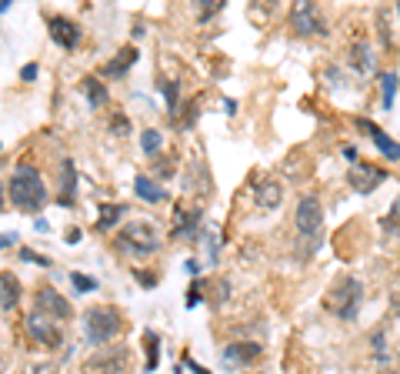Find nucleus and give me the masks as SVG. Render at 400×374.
<instances>
[{"instance_id": "f257e3e1", "label": "nucleus", "mask_w": 400, "mask_h": 374, "mask_svg": "<svg viewBox=\"0 0 400 374\" xmlns=\"http://www.w3.org/2000/svg\"><path fill=\"white\" fill-rule=\"evenodd\" d=\"M324 308L344 324H354L357 314L363 308V281L354 274H337L334 284L327 287L324 294Z\"/></svg>"}, {"instance_id": "f03ea898", "label": "nucleus", "mask_w": 400, "mask_h": 374, "mask_svg": "<svg viewBox=\"0 0 400 374\" xmlns=\"http://www.w3.org/2000/svg\"><path fill=\"white\" fill-rule=\"evenodd\" d=\"M11 204L17 211H27V214H37L40 207L47 204V184L40 177V170L34 164H20L11 177Z\"/></svg>"}, {"instance_id": "7ed1b4c3", "label": "nucleus", "mask_w": 400, "mask_h": 374, "mask_svg": "<svg viewBox=\"0 0 400 374\" xmlns=\"http://www.w3.org/2000/svg\"><path fill=\"white\" fill-rule=\"evenodd\" d=\"M294 224H297L300 234V258H311L313 251L320 247V237H324V204L317 194H304L297 201V211H294Z\"/></svg>"}, {"instance_id": "20e7f679", "label": "nucleus", "mask_w": 400, "mask_h": 374, "mask_svg": "<svg viewBox=\"0 0 400 374\" xmlns=\"http://www.w3.org/2000/svg\"><path fill=\"white\" fill-rule=\"evenodd\" d=\"M113 247L127 254V258H147V254H157L161 251V234L154 224L147 220H130L120 227V234L113 237Z\"/></svg>"}, {"instance_id": "39448f33", "label": "nucleus", "mask_w": 400, "mask_h": 374, "mask_svg": "<svg viewBox=\"0 0 400 374\" xmlns=\"http://www.w3.org/2000/svg\"><path fill=\"white\" fill-rule=\"evenodd\" d=\"M124 314L117 308H107V304H97V308L84 311V331H87L90 344H107L117 335H124Z\"/></svg>"}, {"instance_id": "423d86ee", "label": "nucleus", "mask_w": 400, "mask_h": 374, "mask_svg": "<svg viewBox=\"0 0 400 374\" xmlns=\"http://www.w3.org/2000/svg\"><path fill=\"white\" fill-rule=\"evenodd\" d=\"M290 27L297 37H327V20L320 7L311 4V0H297L290 7Z\"/></svg>"}, {"instance_id": "0eeeda50", "label": "nucleus", "mask_w": 400, "mask_h": 374, "mask_svg": "<svg viewBox=\"0 0 400 374\" xmlns=\"http://www.w3.org/2000/svg\"><path fill=\"white\" fill-rule=\"evenodd\" d=\"M387 177H390L387 170L377 168V164H367V161H357V164H350L347 168V184L357 194H374Z\"/></svg>"}, {"instance_id": "6e6552de", "label": "nucleus", "mask_w": 400, "mask_h": 374, "mask_svg": "<svg viewBox=\"0 0 400 374\" xmlns=\"http://www.w3.org/2000/svg\"><path fill=\"white\" fill-rule=\"evenodd\" d=\"M47 30H50V40H54L57 47H63V51H74L77 44H80V37H84L80 24L70 20V17H63V13H50Z\"/></svg>"}, {"instance_id": "1a4fd4ad", "label": "nucleus", "mask_w": 400, "mask_h": 374, "mask_svg": "<svg viewBox=\"0 0 400 374\" xmlns=\"http://www.w3.org/2000/svg\"><path fill=\"white\" fill-rule=\"evenodd\" d=\"M130 364V354H127V348H107L100 351V354H94L87 364H84V371H94V374H120Z\"/></svg>"}, {"instance_id": "9d476101", "label": "nucleus", "mask_w": 400, "mask_h": 374, "mask_svg": "<svg viewBox=\"0 0 400 374\" xmlns=\"http://www.w3.org/2000/svg\"><path fill=\"white\" fill-rule=\"evenodd\" d=\"M37 311H40V314H47V318H54V321H70V314H74L70 301L57 294L50 284L37 287Z\"/></svg>"}, {"instance_id": "9b49d317", "label": "nucleus", "mask_w": 400, "mask_h": 374, "mask_svg": "<svg viewBox=\"0 0 400 374\" xmlns=\"http://www.w3.org/2000/svg\"><path fill=\"white\" fill-rule=\"evenodd\" d=\"M220 358H224V364H230V368H244V364L261 361L263 348L257 341H230V344L220 351Z\"/></svg>"}, {"instance_id": "f8f14e48", "label": "nucleus", "mask_w": 400, "mask_h": 374, "mask_svg": "<svg viewBox=\"0 0 400 374\" xmlns=\"http://www.w3.org/2000/svg\"><path fill=\"white\" fill-rule=\"evenodd\" d=\"M27 331H30V337L40 341L44 348H57V344H61V328L54 324V318L40 314V311H34V314L27 318Z\"/></svg>"}, {"instance_id": "ddd939ff", "label": "nucleus", "mask_w": 400, "mask_h": 374, "mask_svg": "<svg viewBox=\"0 0 400 374\" xmlns=\"http://www.w3.org/2000/svg\"><path fill=\"white\" fill-rule=\"evenodd\" d=\"M200 220H204V211H200V207L174 204V237H197Z\"/></svg>"}, {"instance_id": "4468645a", "label": "nucleus", "mask_w": 400, "mask_h": 374, "mask_svg": "<svg viewBox=\"0 0 400 374\" xmlns=\"http://www.w3.org/2000/svg\"><path fill=\"white\" fill-rule=\"evenodd\" d=\"M374 64H377L374 47H370L367 40H357V44L350 47V70L361 74V77H370V74H374Z\"/></svg>"}, {"instance_id": "2eb2a0df", "label": "nucleus", "mask_w": 400, "mask_h": 374, "mask_svg": "<svg viewBox=\"0 0 400 374\" xmlns=\"http://www.w3.org/2000/svg\"><path fill=\"white\" fill-rule=\"evenodd\" d=\"M254 201H257L261 211H274V207H280V201H284V187H280V181L263 177V181L257 184V191H254Z\"/></svg>"}, {"instance_id": "dca6fc26", "label": "nucleus", "mask_w": 400, "mask_h": 374, "mask_svg": "<svg viewBox=\"0 0 400 374\" xmlns=\"http://www.w3.org/2000/svg\"><path fill=\"white\" fill-rule=\"evenodd\" d=\"M20 294H24V287H20V281H17V274L0 271V311L11 314V311L20 304Z\"/></svg>"}, {"instance_id": "f3484780", "label": "nucleus", "mask_w": 400, "mask_h": 374, "mask_svg": "<svg viewBox=\"0 0 400 374\" xmlns=\"http://www.w3.org/2000/svg\"><path fill=\"white\" fill-rule=\"evenodd\" d=\"M61 197H57V204L61 207H74V191H77V164L67 157L61 161Z\"/></svg>"}, {"instance_id": "a211bd4d", "label": "nucleus", "mask_w": 400, "mask_h": 374, "mask_svg": "<svg viewBox=\"0 0 400 374\" xmlns=\"http://www.w3.org/2000/svg\"><path fill=\"white\" fill-rule=\"evenodd\" d=\"M134 64H137V47L127 44V47H120V51L113 54L111 64H104V74H107V77H120V74H127Z\"/></svg>"}, {"instance_id": "6ab92c4d", "label": "nucleus", "mask_w": 400, "mask_h": 374, "mask_svg": "<svg viewBox=\"0 0 400 374\" xmlns=\"http://www.w3.org/2000/svg\"><path fill=\"white\" fill-rule=\"evenodd\" d=\"M80 87H84V94H87V104L94 107V111L107 107V101H111V91H107V84H100L97 77H84V80H80Z\"/></svg>"}, {"instance_id": "aec40b11", "label": "nucleus", "mask_w": 400, "mask_h": 374, "mask_svg": "<svg viewBox=\"0 0 400 374\" xmlns=\"http://www.w3.org/2000/svg\"><path fill=\"white\" fill-rule=\"evenodd\" d=\"M397 91H400V74H397V70L380 74V104H384V111H394Z\"/></svg>"}, {"instance_id": "412c9836", "label": "nucleus", "mask_w": 400, "mask_h": 374, "mask_svg": "<svg viewBox=\"0 0 400 374\" xmlns=\"http://www.w3.org/2000/svg\"><path fill=\"white\" fill-rule=\"evenodd\" d=\"M97 214H100V218H97V227H100V231H111L113 224H120V218L127 214V207H124V204H100Z\"/></svg>"}, {"instance_id": "4be33fe9", "label": "nucleus", "mask_w": 400, "mask_h": 374, "mask_svg": "<svg viewBox=\"0 0 400 374\" xmlns=\"http://www.w3.org/2000/svg\"><path fill=\"white\" fill-rule=\"evenodd\" d=\"M134 191H137V197L150 201V204H161L163 197H167V191H161V187L150 181V177H144V174H137V181H134Z\"/></svg>"}, {"instance_id": "5701e85b", "label": "nucleus", "mask_w": 400, "mask_h": 374, "mask_svg": "<svg viewBox=\"0 0 400 374\" xmlns=\"http://www.w3.org/2000/svg\"><path fill=\"white\" fill-rule=\"evenodd\" d=\"M370 141H374V147H377V151H380L384 157H387V161H400V144L394 141L390 134H384V130H377V134L370 137Z\"/></svg>"}, {"instance_id": "b1692460", "label": "nucleus", "mask_w": 400, "mask_h": 374, "mask_svg": "<svg viewBox=\"0 0 400 374\" xmlns=\"http://www.w3.org/2000/svg\"><path fill=\"white\" fill-rule=\"evenodd\" d=\"M380 227H384V234H390V237H394V234H400V197L390 204L387 214L380 218Z\"/></svg>"}, {"instance_id": "393cba45", "label": "nucleus", "mask_w": 400, "mask_h": 374, "mask_svg": "<svg viewBox=\"0 0 400 374\" xmlns=\"http://www.w3.org/2000/svg\"><path fill=\"white\" fill-rule=\"evenodd\" d=\"M157 344H161L157 331H144V348H147V371H154V368H157Z\"/></svg>"}, {"instance_id": "a878e982", "label": "nucleus", "mask_w": 400, "mask_h": 374, "mask_svg": "<svg viewBox=\"0 0 400 374\" xmlns=\"http://www.w3.org/2000/svg\"><path fill=\"white\" fill-rule=\"evenodd\" d=\"M370 344H374V358H377V361L387 364V331H384V328L370 335Z\"/></svg>"}, {"instance_id": "bb28decb", "label": "nucleus", "mask_w": 400, "mask_h": 374, "mask_svg": "<svg viewBox=\"0 0 400 374\" xmlns=\"http://www.w3.org/2000/svg\"><path fill=\"white\" fill-rule=\"evenodd\" d=\"M161 130H144V137H140V147H144V154H161Z\"/></svg>"}, {"instance_id": "cd10ccee", "label": "nucleus", "mask_w": 400, "mask_h": 374, "mask_svg": "<svg viewBox=\"0 0 400 374\" xmlns=\"http://www.w3.org/2000/svg\"><path fill=\"white\" fill-rule=\"evenodd\" d=\"M161 91H163V97H167V111H170V117H174L177 114V84L174 80H163Z\"/></svg>"}, {"instance_id": "c85d7f7f", "label": "nucleus", "mask_w": 400, "mask_h": 374, "mask_svg": "<svg viewBox=\"0 0 400 374\" xmlns=\"http://www.w3.org/2000/svg\"><path fill=\"white\" fill-rule=\"evenodd\" d=\"M220 11H224V0H207V4L197 11V17L200 20H211L213 13H220Z\"/></svg>"}, {"instance_id": "c756f323", "label": "nucleus", "mask_w": 400, "mask_h": 374, "mask_svg": "<svg viewBox=\"0 0 400 374\" xmlns=\"http://www.w3.org/2000/svg\"><path fill=\"white\" fill-rule=\"evenodd\" d=\"M111 130H113V134H120V137L130 134V120H127V114H113L111 117Z\"/></svg>"}, {"instance_id": "7c9ffc66", "label": "nucleus", "mask_w": 400, "mask_h": 374, "mask_svg": "<svg viewBox=\"0 0 400 374\" xmlns=\"http://www.w3.org/2000/svg\"><path fill=\"white\" fill-rule=\"evenodd\" d=\"M70 281H74V287L77 291H97V281L94 278H84V274H70Z\"/></svg>"}, {"instance_id": "2f4dec72", "label": "nucleus", "mask_w": 400, "mask_h": 374, "mask_svg": "<svg viewBox=\"0 0 400 374\" xmlns=\"http://www.w3.org/2000/svg\"><path fill=\"white\" fill-rule=\"evenodd\" d=\"M20 258H24V261H34V264H40V268H50V261H47V258H40V254H34V251H27V247L20 251Z\"/></svg>"}, {"instance_id": "473e14b6", "label": "nucleus", "mask_w": 400, "mask_h": 374, "mask_svg": "<svg viewBox=\"0 0 400 374\" xmlns=\"http://www.w3.org/2000/svg\"><path fill=\"white\" fill-rule=\"evenodd\" d=\"M134 278H137V281L144 284V287H154V284H157V274H144V271H134Z\"/></svg>"}, {"instance_id": "72a5a7b5", "label": "nucleus", "mask_w": 400, "mask_h": 374, "mask_svg": "<svg viewBox=\"0 0 400 374\" xmlns=\"http://www.w3.org/2000/svg\"><path fill=\"white\" fill-rule=\"evenodd\" d=\"M37 74H40V67H37V64H27L24 70H20V77H24V80H37Z\"/></svg>"}, {"instance_id": "f704fd0d", "label": "nucleus", "mask_w": 400, "mask_h": 374, "mask_svg": "<svg viewBox=\"0 0 400 374\" xmlns=\"http://www.w3.org/2000/svg\"><path fill=\"white\" fill-rule=\"evenodd\" d=\"M344 157H347L350 164H357V161H361V157H357V147H350V144L344 147Z\"/></svg>"}, {"instance_id": "c9c22d12", "label": "nucleus", "mask_w": 400, "mask_h": 374, "mask_svg": "<svg viewBox=\"0 0 400 374\" xmlns=\"http://www.w3.org/2000/svg\"><path fill=\"white\" fill-rule=\"evenodd\" d=\"M197 297H200V291H197V284H194L190 294H187V308H197Z\"/></svg>"}, {"instance_id": "e433bc0d", "label": "nucleus", "mask_w": 400, "mask_h": 374, "mask_svg": "<svg viewBox=\"0 0 400 374\" xmlns=\"http://www.w3.org/2000/svg\"><path fill=\"white\" fill-rule=\"evenodd\" d=\"M157 174H161V177H170V174H174V168H170V161H161V168H157Z\"/></svg>"}, {"instance_id": "4c0bfd02", "label": "nucleus", "mask_w": 400, "mask_h": 374, "mask_svg": "<svg viewBox=\"0 0 400 374\" xmlns=\"http://www.w3.org/2000/svg\"><path fill=\"white\" fill-rule=\"evenodd\" d=\"M7 244H17V234H0V251Z\"/></svg>"}, {"instance_id": "58836bf2", "label": "nucleus", "mask_w": 400, "mask_h": 374, "mask_svg": "<svg viewBox=\"0 0 400 374\" xmlns=\"http://www.w3.org/2000/svg\"><path fill=\"white\" fill-rule=\"evenodd\" d=\"M184 361H187L190 368H194V374H211V371H207V368H200V364H197V361H190V358H184Z\"/></svg>"}, {"instance_id": "ea45409f", "label": "nucleus", "mask_w": 400, "mask_h": 374, "mask_svg": "<svg viewBox=\"0 0 400 374\" xmlns=\"http://www.w3.org/2000/svg\"><path fill=\"white\" fill-rule=\"evenodd\" d=\"M67 241H70V244H77V241H80V231H77V227H70V231H67Z\"/></svg>"}, {"instance_id": "a19ab883", "label": "nucleus", "mask_w": 400, "mask_h": 374, "mask_svg": "<svg viewBox=\"0 0 400 374\" xmlns=\"http://www.w3.org/2000/svg\"><path fill=\"white\" fill-rule=\"evenodd\" d=\"M224 111L227 114H237V101H224Z\"/></svg>"}, {"instance_id": "79ce46f5", "label": "nucleus", "mask_w": 400, "mask_h": 374, "mask_svg": "<svg viewBox=\"0 0 400 374\" xmlns=\"http://www.w3.org/2000/svg\"><path fill=\"white\" fill-rule=\"evenodd\" d=\"M0 211H4V184H0Z\"/></svg>"}, {"instance_id": "37998d69", "label": "nucleus", "mask_w": 400, "mask_h": 374, "mask_svg": "<svg viewBox=\"0 0 400 374\" xmlns=\"http://www.w3.org/2000/svg\"><path fill=\"white\" fill-rule=\"evenodd\" d=\"M377 374H397V371H394V368H387V371H377Z\"/></svg>"}, {"instance_id": "c03bdc74", "label": "nucleus", "mask_w": 400, "mask_h": 374, "mask_svg": "<svg viewBox=\"0 0 400 374\" xmlns=\"http://www.w3.org/2000/svg\"><path fill=\"white\" fill-rule=\"evenodd\" d=\"M397 13H400V4H397Z\"/></svg>"}]
</instances>
